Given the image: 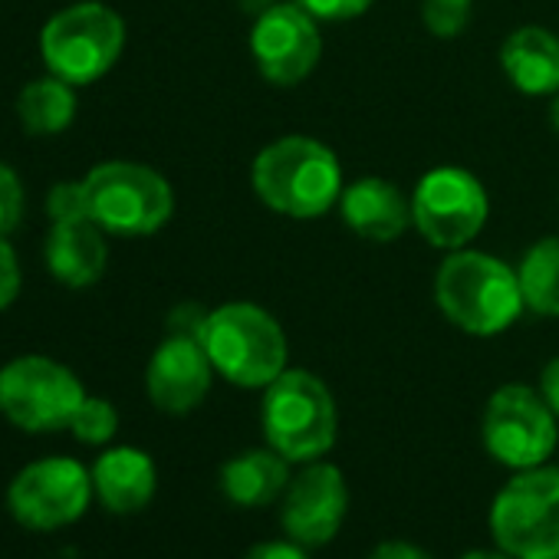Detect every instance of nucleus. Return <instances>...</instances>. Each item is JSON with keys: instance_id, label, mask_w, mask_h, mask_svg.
<instances>
[{"instance_id": "f257e3e1", "label": "nucleus", "mask_w": 559, "mask_h": 559, "mask_svg": "<svg viewBox=\"0 0 559 559\" xmlns=\"http://www.w3.org/2000/svg\"><path fill=\"white\" fill-rule=\"evenodd\" d=\"M257 198L284 217H323L343 198V168L333 148L310 135L270 142L250 168Z\"/></svg>"}, {"instance_id": "f03ea898", "label": "nucleus", "mask_w": 559, "mask_h": 559, "mask_svg": "<svg viewBox=\"0 0 559 559\" xmlns=\"http://www.w3.org/2000/svg\"><path fill=\"white\" fill-rule=\"evenodd\" d=\"M435 300L444 320L471 336L510 330L523 307L516 270L480 250H451L435 276Z\"/></svg>"}, {"instance_id": "7ed1b4c3", "label": "nucleus", "mask_w": 559, "mask_h": 559, "mask_svg": "<svg viewBox=\"0 0 559 559\" xmlns=\"http://www.w3.org/2000/svg\"><path fill=\"white\" fill-rule=\"evenodd\" d=\"M201 346L214 372L240 389H266L287 372V336L253 304H224L207 313Z\"/></svg>"}, {"instance_id": "20e7f679", "label": "nucleus", "mask_w": 559, "mask_h": 559, "mask_svg": "<svg viewBox=\"0 0 559 559\" xmlns=\"http://www.w3.org/2000/svg\"><path fill=\"white\" fill-rule=\"evenodd\" d=\"M260 425L266 444L287 461H320L336 441V402L313 372L287 369L266 385Z\"/></svg>"}, {"instance_id": "39448f33", "label": "nucleus", "mask_w": 559, "mask_h": 559, "mask_svg": "<svg viewBox=\"0 0 559 559\" xmlns=\"http://www.w3.org/2000/svg\"><path fill=\"white\" fill-rule=\"evenodd\" d=\"M122 47L126 21L99 0H83V4L53 14L40 34L44 63L70 86H90L103 80L119 63Z\"/></svg>"}, {"instance_id": "423d86ee", "label": "nucleus", "mask_w": 559, "mask_h": 559, "mask_svg": "<svg viewBox=\"0 0 559 559\" xmlns=\"http://www.w3.org/2000/svg\"><path fill=\"white\" fill-rule=\"evenodd\" d=\"M490 533L513 559H559V467L516 471L490 503Z\"/></svg>"}, {"instance_id": "0eeeda50", "label": "nucleus", "mask_w": 559, "mask_h": 559, "mask_svg": "<svg viewBox=\"0 0 559 559\" xmlns=\"http://www.w3.org/2000/svg\"><path fill=\"white\" fill-rule=\"evenodd\" d=\"M90 217L116 237H148L175 214L171 185L139 162H103L86 178Z\"/></svg>"}, {"instance_id": "6e6552de", "label": "nucleus", "mask_w": 559, "mask_h": 559, "mask_svg": "<svg viewBox=\"0 0 559 559\" xmlns=\"http://www.w3.org/2000/svg\"><path fill=\"white\" fill-rule=\"evenodd\" d=\"M83 402V382L57 359L21 356L0 369V415L24 431H63Z\"/></svg>"}, {"instance_id": "1a4fd4ad", "label": "nucleus", "mask_w": 559, "mask_h": 559, "mask_svg": "<svg viewBox=\"0 0 559 559\" xmlns=\"http://www.w3.org/2000/svg\"><path fill=\"white\" fill-rule=\"evenodd\" d=\"M490 201L477 175L457 165L431 168L412 194V221L438 250L467 247L487 224Z\"/></svg>"}, {"instance_id": "9d476101", "label": "nucleus", "mask_w": 559, "mask_h": 559, "mask_svg": "<svg viewBox=\"0 0 559 559\" xmlns=\"http://www.w3.org/2000/svg\"><path fill=\"white\" fill-rule=\"evenodd\" d=\"M484 448L493 461L513 471H530L549 461L559 441L556 412L530 385H503L484 408Z\"/></svg>"}, {"instance_id": "9b49d317", "label": "nucleus", "mask_w": 559, "mask_h": 559, "mask_svg": "<svg viewBox=\"0 0 559 559\" xmlns=\"http://www.w3.org/2000/svg\"><path fill=\"white\" fill-rule=\"evenodd\" d=\"M93 471L73 457H40L8 487V510L27 530H60L76 523L93 500Z\"/></svg>"}, {"instance_id": "f8f14e48", "label": "nucleus", "mask_w": 559, "mask_h": 559, "mask_svg": "<svg viewBox=\"0 0 559 559\" xmlns=\"http://www.w3.org/2000/svg\"><path fill=\"white\" fill-rule=\"evenodd\" d=\"M250 53L266 83L273 86L304 83L323 57V37L317 17H310L300 4H273L260 11L250 34Z\"/></svg>"}, {"instance_id": "ddd939ff", "label": "nucleus", "mask_w": 559, "mask_h": 559, "mask_svg": "<svg viewBox=\"0 0 559 559\" xmlns=\"http://www.w3.org/2000/svg\"><path fill=\"white\" fill-rule=\"evenodd\" d=\"M349 510V487L336 464H307L284 493V510H280V523L284 533L307 549L326 546L343 530Z\"/></svg>"}, {"instance_id": "4468645a", "label": "nucleus", "mask_w": 559, "mask_h": 559, "mask_svg": "<svg viewBox=\"0 0 559 559\" xmlns=\"http://www.w3.org/2000/svg\"><path fill=\"white\" fill-rule=\"evenodd\" d=\"M214 366L204 346L191 336H171L155 349L145 369V389L158 412L165 415H188L194 412L211 392Z\"/></svg>"}, {"instance_id": "2eb2a0df", "label": "nucleus", "mask_w": 559, "mask_h": 559, "mask_svg": "<svg viewBox=\"0 0 559 559\" xmlns=\"http://www.w3.org/2000/svg\"><path fill=\"white\" fill-rule=\"evenodd\" d=\"M340 214L353 234L376 243H389L402 237L408 224H415L412 198H405L402 188L385 178H359L349 188H343Z\"/></svg>"}, {"instance_id": "dca6fc26", "label": "nucleus", "mask_w": 559, "mask_h": 559, "mask_svg": "<svg viewBox=\"0 0 559 559\" xmlns=\"http://www.w3.org/2000/svg\"><path fill=\"white\" fill-rule=\"evenodd\" d=\"M109 247L106 230L96 221H67L53 224L47 237V266L70 290L93 287L106 273Z\"/></svg>"}, {"instance_id": "f3484780", "label": "nucleus", "mask_w": 559, "mask_h": 559, "mask_svg": "<svg viewBox=\"0 0 559 559\" xmlns=\"http://www.w3.org/2000/svg\"><path fill=\"white\" fill-rule=\"evenodd\" d=\"M500 67L523 96L559 93V37L546 27H516L500 47Z\"/></svg>"}, {"instance_id": "a211bd4d", "label": "nucleus", "mask_w": 559, "mask_h": 559, "mask_svg": "<svg viewBox=\"0 0 559 559\" xmlns=\"http://www.w3.org/2000/svg\"><path fill=\"white\" fill-rule=\"evenodd\" d=\"M93 487L106 510L135 513L152 503L158 474L155 461L139 448H112L93 464Z\"/></svg>"}, {"instance_id": "6ab92c4d", "label": "nucleus", "mask_w": 559, "mask_h": 559, "mask_svg": "<svg viewBox=\"0 0 559 559\" xmlns=\"http://www.w3.org/2000/svg\"><path fill=\"white\" fill-rule=\"evenodd\" d=\"M290 487V461L273 448H257L230 457L221 467V490L237 507H266Z\"/></svg>"}, {"instance_id": "aec40b11", "label": "nucleus", "mask_w": 559, "mask_h": 559, "mask_svg": "<svg viewBox=\"0 0 559 559\" xmlns=\"http://www.w3.org/2000/svg\"><path fill=\"white\" fill-rule=\"evenodd\" d=\"M76 86H70L60 76L34 80L17 96V119L31 135H57L63 132L76 116Z\"/></svg>"}, {"instance_id": "412c9836", "label": "nucleus", "mask_w": 559, "mask_h": 559, "mask_svg": "<svg viewBox=\"0 0 559 559\" xmlns=\"http://www.w3.org/2000/svg\"><path fill=\"white\" fill-rule=\"evenodd\" d=\"M523 307L536 317H559V237L536 240L516 270Z\"/></svg>"}, {"instance_id": "4be33fe9", "label": "nucleus", "mask_w": 559, "mask_h": 559, "mask_svg": "<svg viewBox=\"0 0 559 559\" xmlns=\"http://www.w3.org/2000/svg\"><path fill=\"white\" fill-rule=\"evenodd\" d=\"M70 431L83 444H109L116 438V431H119V412H116L112 402L86 395V402L80 405V412H76V418L70 425Z\"/></svg>"}, {"instance_id": "5701e85b", "label": "nucleus", "mask_w": 559, "mask_h": 559, "mask_svg": "<svg viewBox=\"0 0 559 559\" xmlns=\"http://www.w3.org/2000/svg\"><path fill=\"white\" fill-rule=\"evenodd\" d=\"M474 17V0H421V21L438 40H454Z\"/></svg>"}, {"instance_id": "b1692460", "label": "nucleus", "mask_w": 559, "mask_h": 559, "mask_svg": "<svg viewBox=\"0 0 559 559\" xmlns=\"http://www.w3.org/2000/svg\"><path fill=\"white\" fill-rule=\"evenodd\" d=\"M47 211L53 217V224H67V221H93L90 217V198H86V185L83 181H57L50 198H47Z\"/></svg>"}, {"instance_id": "393cba45", "label": "nucleus", "mask_w": 559, "mask_h": 559, "mask_svg": "<svg viewBox=\"0 0 559 559\" xmlns=\"http://www.w3.org/2000/svg\"><path fill=\"white\" fill-rule=\"evenodd\" d=\"M24 214V185L21 178L0 162V237H8Z\"/></svg>"}, {"instance_id": "a878e982", "label": "nucleus", "mask_w": 559, "mask_h": 559, "mask_svg": "<svg viewBox=\"0 0 559 559\" xmlns=\"http://www.w3.org/2000/svg\"><path fill=\"white\" fill-rule=\"evenodd\" d=\"M297 4L317 21H353L362 17L376 0H297Z\"/></svg>"}, {"instance_id": "bb28decb", "label": "nucleus", "mask_w": 559, "mask_h": 559, "mask_svg": "<svg viewBox=\"0 0 559 559\" xmlns=\"http://www.w3.org/2000/svg\"><path fill=\"white\" fill-rule=\"evenodd\" d=\"M21 260L14 253V247L0 237V310H8L17 297H21Z\"/></svg>"}, {"instance_id": "cd10ccee", "label": "nucleus", "mask_w": 559, "mask_h": 559, "mask_svg": "<svg viewBox=\"0 0 559 559\" xmlns=\"http://www.w3.org/2000/svg\"><path fill=\"white\" fill-rule=\"evenodd\" d=\"M204 326H207V313L194 304H185L178 307L171 317H168V333L171 336H191V340H204Z\"/></svg>"}, {"instance_id": "c85d7f7f", "label": "nucleus", "mask_w": 559, "mask_h": 559, "mask_svg": "<svg viewBox=\"0 0 559 559\" xmlns=\"http://www.w3.org/2000/svg\"><path fill=\"white\" fill-rule=\"evenodd\" d=\"M243 559H310L307 546L297 543V539H263V543H253Z\"/></svg>"}, {"instance_id": "c756f323", "label": "nucleus", "mask_w": 559, "mask_h": 559, "mask_svg": "<svg viewBox=\"0 0 559 559\" xmlns=\"http://www.w3.org/2000/svg\"><path fill=\"white\" fill-rule=\"evenodd\" d=\"M369 559H435V556L408 539H385L369 552Z\"/></svg>"}, {"instance_id": "7c9ffc66", "label": "nucleus", "mask_w": 559, "mask_h": 559, "mask_svg": "<svg viewBox=\"0 0 559 559\" xmlns=\"http://www.w3.org/2000/svg\"><path fill=\"white\" fill-rule=\"evenodd\" d=\"M539 395L546 399V405L556 412V418H559V356L556 359H549L546 366H543V376H539Z\"/></svg>"}, {"instance_id": "2f4dec72", "label": "nucleus", "mask_w": 559, "mask_h": 559, "mask_svg": "<svg viewBox=\"0 0 559 559\" xmlns=\"http://www.w3.org/2000/svg\"><path fill=\"white\" fill-rule=\"evenodd\" d=\"M461 559H513V556H507L503 549H497V552H490V549H474V552H464Z\"/></svg>"}, {"instance_id": "473e14b6", "label": "nucleus", "mask_w": 559, "mask_h": 559, "mask_svg": "<svg viewBox=\"0 0 559 559\" xmlns=\"http://www.w3.org/2000/svg\"><path fill=\"white\" fill-rule=\"evenodd\" d=\"M549 126L559 132V93H556V99H552V106H549Z\"/></svg>"}]
</instances>
